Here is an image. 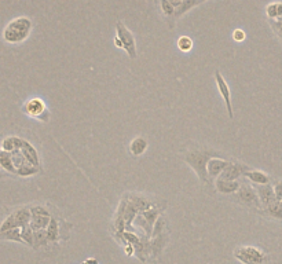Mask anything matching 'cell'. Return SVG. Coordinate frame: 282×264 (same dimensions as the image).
Wrapping results in <instances>:
<instances>
[{"mask_svg":"<svg viewBox=\"0 0 282 264\" xmlns=\"http://www.w3.org/2000/svg\"><path fill=\"white\" fill-rule=\"evenodd\" d=\"M164 231H167V220L164 217V215H160V217L156 220L153 226V233H152V237H156L158 234H161Z\"/></svg>","mask_w":282,"mask_h":264,"instance_id":"obj_27","label":"cell"},{"mask_svg":"<svg viewBox=\"0 0 282 264\" xmlns=\"http://www.w3.org/2000/svg\"><path fill=\"white\" fill-rule=\"evenodd\" d=\"M255 188L257 191V196L260 198V202L263 205V208L268 206L270 204L275 202V193H274V187L271 183L267 185H255Z\"/></svg>","mask_w":282,"mask_h":264,"instance_id":"obj_11","label":"cell"},{"mask_svg":"<svg viewBox=\"0 0 282 264\" xmlns=\"http://www.w3.org/2000/svg\"><path fill=\"white\" fill-rule=\"evenodd\" d=\"M229 162L230 161L223 160V158L218 157V155H215V157H212V158H209L208 165H206V171H208V178H209V182L218 179V178L220 176V173L224 171V168L229 165Z\"/></svg>","mask_w":282,"mask_h":264,"instance_id":"obj_10","label":"cell"},{"mask_svg":"<svg viewBox=\"0 0 282 264\" xmlns=\"http://www.w3.org/2000/svg\"><path fill=\"white\" fill-rule=\"evenodd\" d=\"M124 250H125V255L127 256L135 255V248H134V245H131V244H125L124 245Z\"/></svg>","mask_w":282,"mask_h":264,"instance_id":"obj_32","label":"cell"},{"mask_svg":"<svg viewBox=\"0 0 282 264\" xmlns=\"http://www.w3.org/2000/svg\"><path fill=\"white\" fill-rule=\"evenodd\" d=\"M170 241V234L168 231H164L161 234L152 237L150 238V247H152V257H158L164 252V249L167 247Z\"/></svg>","mask_w":282,"mask_h":264,"instance_id":"obj_12","label":"cell"},{"mask_svg":"<svg viewBox=\"0 0 282 264\" xmlns=\"http://www.w3.org/2000/svg\"><path fill=\"white\" fill-rule=\"evenodd\" d=\"M244 178L249 180L251 183H253V185H267V183H271V178L266 172H263V171L248 170L244 173Z\"/></svg>","mask_w":282,"mask_h":264,"instance_id":"obj_15","label":"cell"},{"mask_svg":"<svg viewBox=\"0 0 282 264\" xmlns=\"http://www.w3.org/2000/svg\"><path fill=\"white\" fill-rule=\"evenodd\" d=\"M176 46L182 52H188L191 51V48H193V40H191L190 36H180L178 42H176Z\"/></svg>","mask_w":282,"mask_h":264,"instance_id":"obj_25","label":"cell"},{"mask_svg":"<svg viewBox=\"0 0 282 264\" xmlns=\"http://www.w3.org/2000/svg\"><path fill=\"white\" fill-rule=\"evenodd\" d=\"M239 186H241V182L239 180H227L222 179V178L215 179V187H216V190L219 193H222V194H226V196H230V194L237 193Z\"/></svg>","mask_w":282,"mask_h":264,"instance_id":"obj_13","label":"cell"},{"mask_svg":"<svg viewBox=\"0 0 282 264\" xmlns=\"http://www.w3.org/2000/svg\"><path fill=\"white\" fill-rule=\"evenodd\" d=\"M22 110L29 117H33V119L40 120V121H44V123H47L50 120V111L47 109L46 103L40 98L28 99L24 103V106H22Z\"/></svg>","mask_w":282,"mask_h":264,"instance_id":"obj_6","label":"cell"},{"mask_svg":"<svg viewBox=\"0 0 282 264\" xmlns=\"http://www.w3.org/2000/svg\"><path fill=\"white\" fill-rule=\"evenodd\" d=\"M248 165L245 164H241V162H229V165L224 168L220 176L222 179L227 180H238L239 178H244V173L248 171Z\"/></svg>","mask_w":282,"mask_h":264,"instance_id":"obj_9","label":"cell"},{"mask_svg":"<svg viewBox=\"0 0 282 264\" xmlns=\"http://www.w3.org/2000/svg\"><path fill=\"white\" fill-rule=\"evenodd\" d=\"M11 158H13V164H14V168H16V175H17V171L19 168H22L24 165L29 164V161L25 158L24 153L21 152V149L11 152Z\"/></svg>","mask_w":282,"mask_h":264,"instance_id":"obj_21","label":"cell"},{"mask_svg":"<svg viewBox=\"0 0 282 264\" xmlns=\"http://www.w3.org/2000/svg\"><path fill=\"white\" fill-rule=\"evenodd\" d=\"M215 80H216L218 90H219V93H220V95H222L223 101H224V103H226L227 114H229V117H230V119H233V117H234V113H233V105H231L230 88H229V85H227V83H226L224 77L222 76V73H220L219 70H216V72H215Z\"/></svg>","mask_w":282,"mask_h":264,"instance_id":"obj_8","label":"cell"},{"mask_svg":"<svg viewBox=\"0 0 282 264\" xmlns=\"http://www.w3.org/2000/svg\"><path fill=\"white\" fill-rule=\"evenodd\" d=\"M200 1H201V0H183V3L180 4L179 9H176V13H175V18L183 16L185 13H188V10H191L193 7H196Z\"/></svg>","mask_w":282,"mask_h":264,"instance_id":"obj_24","label":"cell"},{"mask_svg":"<svg viewBox=\"0 0 282 264\" xmlns=\"http://www.w3.org/2000/svg\"><path fill=\"white\" fill-rule=\"evenodd\" d=\"M234 197L241 204L256 208V209H263V205H262L260 198L257 196L256 188H255V186L249 185V183H241L237 193H234Z\"/></svg>","mask_w":282,"mask_h":264,"instance_id":"obj_5","label":"cell"},{"mask_svg":"<svg viewBox=\"0 0 282 264\" xmlns=\"http://www.w3.org/2000/svg\"><path fill=\"white\" fill-rule=\"evenodd\" d=\"M263 209H265V213L267 216L277 219V220H282V206L280 204V201H275V202L266 206Z\"/></svg>","mask_w":282,"mask_h":264,"instance_id":"obj_20","label":"cell"},{"mask_svg":"<svg viewBox=\"0 0 282 264\" xmlns=\"http://www.w3.org/2000/svg\"><path fill=\"white\" fill-rule=\"evenodd\" d=\"M21 152L24 153L26 160L31 162L32 165H34V167H37V168L42 170V167H40V157H39V153H37L36 147H34L31 142H28L26 139L24 140V145L21 147Z\"/></svg>","mask_w":282,"mask_h":264,"instance_id":"obj_14","label":"cell"},{"mask_svg":"<svg viewBox=\"0 0 282 264\" xmlns=\"http://www.w3.org/2000/svg\"><path fill=\"white\" fill-rule=\"evenodd\" d=\"M245 37H247V34L245 32L242 31V29H235L234 32H233V40L237 43H241L245 40Z\"/></svg>","mask_w":282,"mask_h":264,"instance_id":"obj_31","label":"cell"},{"mask_svg":"<svg viewBox=\"0 0 282 264\" xmlns=\"http://www.w3.org/2000/svg\"><path fill=\"white\" fill-rule=\"evenodd\" d=\"M172 3V6L175 7V9H179L180 7V4L183 3V0H170Z\"/></svg>","mask_w":282,"mask_h":264,"instance_id":"obj_33","label":"cell"},{"mask_svg":"<svg viewBox=\"0 0 282 264\" xmlns=\"http://www.w3.org/2000/svg\"><path fill=\"white\" fill-rule=\"evenodd\" d=\"M266 14L270 19H277L278 18V3H270L266 7Z\"/></svg>","mask_w":282,"mask_h":264,"instance_id":"obj_28","label":"cell"},{"mask_svg":"<svg viewBox=\"0 0 282 264\" xmlns=\"http://www.w3.org/2000/svg\"><path fill=\"white\" fill-rule=\"evenodd\" d=\"M129 200H131V202L137 206V209L139 212H143V211H147V209H150L152 206L154 205H157L154 202L152 198H147L145 196H141V194H137V193H132V194H128Z\"/></svg>","mask_w":282,"mask_h":264,"instance_id":"obj_16","label":"cell"},{"mask_svg":"<svg viewBox=\"0 0 282 264\" xmlns=\"http://www.w3.org/2000/svg\"><path fill=\"white\" fill-rule=\"evenodd\" d=\"M29 206H31V213H32V219H31L29 226L32 227V230H46L51 222L54 212L51 209H48L47 205L43 204H32Z\"/></svg>","mask_w":282,"mask_h":264,"instance_id":"obj_3","label":"cell"},{"mask_svg":"<svg viewBox=\"0 0 282 264\" xmlns=\"http://www.w3.org/2000/svg\"><path fill=\"white\" fill-rule=\"evenodd\" d=\"M0 239H6V241H13V242L24 244L22 237H21V229H13V230L6 231L4 234L0 235Z\"/></svg>","mask_w":282,"mask_h":264,"instance_id":"obj_23","label":"cell"},{"mask_svg":"<svg viewBox=\"0 0 282 264\" xmlns=\"http://www.w3.org/2000/svg\"><path fill=\"white\" fill-rule=\"evenodd\" d=\"M235 259L244 264H265L268 257L256 247H239L234 250Z\"/></svg>","mask_w":282,"mask_h":264,"instance_id":"obj_4","label":"cell"},{"mask_svg":"<svg viewBox=\"0 0 282 264\" xmlns=\"http://www.w3.org/2000/svg\"><path fill=\"white\" fill-rule=\"evenodd\" d=\"M282 17V1H278V18Z\"/></svg>","mask_w":282,"mask_h":264,"instance_id":"obj_35","label":"cell"},{"mask_svg":"<svg viewBox=\"0 0 282 264\" xmlns=\"http://www.w3.org/2000/svg\"><path fill=\"white\" fill-rule=\"evenodd\" d=\"M147 147H149V142L146 140L145 138L138 137L134 140H131V143H129V153L132 154V155H135V157H139V155L146 153Z\"/></svg>","mask_w":282,"mask_h":264,"instance_id":"obj_18","label":"cell"},{"mask_svg":"<svg viewBox=\"0 0 282 264\" xmlns=\"http://www.w3.org/2000/svg\"><path fill=\"white\" fill-rule=\"evenodd\" d=\"M280 204H281V206H282V201H280Z\"/></svg>","mask_w":282,"mask_h":264,"instance_id":"obj_36","label":"cell"},{"mask_svg":"<svg viewBox=\"0 0 282 264\" xmlns=\"http://www.w3.org/2000/svg\"><path fill=\"white\" fill-rule=\"evenodd\" d=\"M113 42H114V46H116L117 48H123V43H121V40H120L117 36H116V37L113 39Z\"/></svg>","mask_w":282,"mask_h":264,"instance_id":"obj_34","label":"cell"},{"mask_svg":"<svg viewBox=\"0 0 282 264\" xmlns=\"http://www.w3.org/2000/svg\"><path fill=\"white\" fill-rule=\"evenodd\" d=\"M271 26H273L274 32L278 34V37L282 40V17L271 19Z\"/></svg>","mask_w":282,"mask_h":264,"instance_id":"obj_29","label":"cell"},{"mask_svg":"<svg viewBox=\"0 0 282 264\" xmlns=\"http://www.w3.org/2000/svg\"><path fill=\"white\" fill-rule=\"evenodd\" d=\"M0 168L9 173L16 175V168L13 164V158H11V153L6 152L3 149H0Z\"/></svg>","mask_w":282,"mask_h":264,"instance_id":"obj_19","label":"cell"},{"mask_svg":"<svg viewBox=\"0 0 282 264\" xmlns=\"http://www.w3.org/2000/svg\"><path fill=\"white\" fill-rule=\"evenodd\" d=\"M201 1H204V0H201Z\"/></svg>","mask_w":282,"mask_h":264,"instance_id":"obj_37","label":"cell"},{"mask_svg":"<svg viewBox=\"0 0 282 264\" xmlns=\"http://www.w3.org/2000/svg\"><path fill=\"white\" fill-rule=\"evenodd\" d=\"M215 155H218V154L215 153L214 150L196 147V149H190V150L186 152V154H185V161L188 162V167L194 171L197 178L201 180L203 183H209L206 165H208L209 158H212Z\"/></svg>","mask_w":282,"mask_h":264,"instance_id":"obj_1","label":"cell"},{"mask_svg":"<svg viewBox=\"0 0 282 264\" xmlns=\"http://www.w3.org/2000/svg\"><path fill=\"white\" fill-rule=\"evenodd\" d=\"M21 237H22V241H24V244H25V245L33 248L34 233H33V230H32V227H31V226H25V227H22V229H21Z\"/></svg>","mask_w":282,"mask_h":264,"instance_id":"obj_22","label":"cell"},{"mask_svg":"<svg viewBox=\"0 0 282 264\" xmlns=\"http://www.w3.org/2000/svg\"><path fill=\"white\" fill-rule=\"evenodd\" d=\"M273 187L274 193H275V200L277 201H282V182H280V180L274 182Z\"/></svg>","mask_w":282,"mask_h":264,"instance_id":"obj_30","label":"cell"},{"mask_svg":"<svg viewBox=\"0 0 282 264\" xmlns=\"http://www.w3.org/2000/svg\"><path fill=\"white\" fill-rule=\"evenodd\" d=\"M160 6H161V10H163V13L165 17L171 18V19L175 18L176 9L172 6V3L170 1V0H160Z\"/></svg>","mask_w":282,"mask_h":264,"instance_id":"obj_26","label":"cell"},{"mask_svg":"<svg viewBox=\"0 0 282 264\" xmlns=\"http://www.w3.org/2000/svg\"><path fill=\"white\" fill-rule=\"evenodd\" d=\"M24 140L25 139H22V138L16 137V135H10V137H6L1 140L0 149H3V150L11 153L14 150H19L22 147V145H24Z\"/></svg>","mask_w":282,"mask_h":264,"instance_id":"obj_17","label":"cell"},{"mask_svg":"<svg viewBox=\"0 0 282 264\" xmlns=\"http://www.w3.org/2000/svg\"><path fill=\"white\" fill-rule=\"evenodd\" d=\"M33 24L28 17H18L10 21L3 31V39L9 44H19L25 42L32 32Z\"/></svg>","mask_w":282,"mask_h":264,"instance_id":"obj_2","label":"cell"},{"mask_svg":"<svg viewBox=\"0 0 282 264\" xmlns=\"http://www.w3.org/2000/svg\"><path fill=\"white\" fill-rule=\"evenodd\" d=\"M116 33H117V37H119L121 43H123V50H125L127 54H128L129 58L135 60L137 55V42H135V37L134 34L131 33L127 26L124 25L121 21H117L116 22Z\"/></svg>","mask_w":282,"mask_h":264,"instance_id":"obj_7","label":"cell"}]
</instances>
